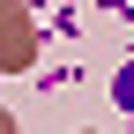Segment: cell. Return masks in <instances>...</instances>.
Listing matches in <instances>:
<instances>
[{
  "label": "cell",
  "mask_w": 134,
  "mask_h": 134,
  "mask_svg": "<svg viewBox=\"0 0 134 134\" xmlns=\"http://www.w3.org/2000/svg\"><path fill=\"white\" fill-rule=\"evenodd\" d=\"M119 97H127V104H134V67H127V90H119Z\"/></svg>",
  "instance_id": "1"
}]
</instances>
